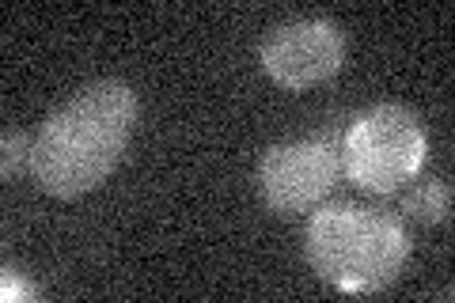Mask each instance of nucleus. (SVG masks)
Returning <instances> with one entry per match:
<instances>
[{
	"label": "nucleus",
	"instance_id": "nucleus-1",
	"mask_svg": "<svg viewBox=\"0 0 455 303\" xmlns=\"http://www.w3.org/2000/svg\"><path fill=\"white\" fill-rule=\"evenodd\" d=\"M137 92L122 80H99L76 92L38 125L31 140V179L50 197H80L118 167L137 125Z\"/></svg>",
	"mask_w": 455,
	"mask_h": 303
},
{
	"label": "nucleus",
	"instance_id": "nucleus-2",
	"mask_svg": "<svg viewBox=\"0 0 455 303\" xmlns=\"http://www.w3.org/2000/svg\"><path fill=\"white\" fill-rule=\"evenodd\" d=\"M410 258V235L398 216L364 205H323L307 224V262L323 281L346 292L391 284Z\"/></svg>",
	"mask_w": 455,
	"mask_h": 303
},
{
	"label": "nucleus",
	"instance_id": "nucleus-3",
	"mask_svg": "<svg viewBox=\"0 0 455 303\" xmlns=\"http://www.w3.org/2000/svg\"><path fill=\"white\" fill-rule=\"evenodd\" d=\"M341 163L361 190L395 194L425 163V129L418 114L398 103L364 110L341 137Z\"/></svg>",
	"mask_w": 455,
	"mask_h": 303
},
{
	"label": "nucleus",
	"instance_id": "nucleus-4",
	"mask_svg": "<svg viewBox=\"0 0 455 303\" xmlns=\"http://www.w3.org/2000/svg\"><path fill=\"white\" fill-rule=\"evenodd\" d=\"M259 61L266 76L289 92H307L315 84L331 80L346 61V35L331 20L307 16L281 23L266 35Z\"/></svg>",
	"mask_w": 455,
	"mask_h": 303
},
{
	"label": "nucleus",
	"instance_id": "nucleus-5",
	"mask_svg": "<svg viewBox=\"0 0 455 303\" xmlns=\"http://www.w3.org/2000/svg\"><path fill=\"white\" fill-rule=\"evenodd\" d=\"M338 179V148L331 140H292L266 148L259 163V186L277 216L307 212L331 194Z\"/></svg>",
	"mask_w": 455,
	"mask_h": 303
},
{
	"label": "nucleus",
	"instance_id": "nucleus-6",
	"mask_svg": "<svg viewBox=\"0 0 455 303\" xmlns=\"http://www.w3.org/2000/svg\"><path fill=\"white\" fill-rule=\"evenodd\" d=\"M448 209H451V186L448 182H421L418 190H410L403 197V212L414 216V220H425V224L448 220Z\"/></svg>",
	"mask_w": 455,
	"mask_h": 303
},
{
	"label": "nucleus",
	"instance_id": "nucleus-7",
	"mask_svg": "<svg viewBox=\"0 0 455 303\" xmlns=\"http://www.w3.org/2000/svg\"><path fill=\"white\" fill-rule=\"evenodd\" d=\"M31 140L23 129H4V140H0V148H4V155H0V167H4V179H12L23 163H31Z\"/></svg>",
	"mask_w": 455,
	"mask_h": 303
},
{
	"label": "nucleus",
	"instance_id": "nucleus-8",
	"mask_svg": "<svg viewBox=\"0 0 455 303\" xmlns=\"http://www.w3.org/2000/svg\"><path fill=\"white\" fill-rule=\"evenodd\" d=\"M0 296H4V299H20V296H31V292H27V288L12 277V273H4V288H0Z\"/></svg>",
	"mask_w": 455,
	"mask_h": 303
}]
</instances>
